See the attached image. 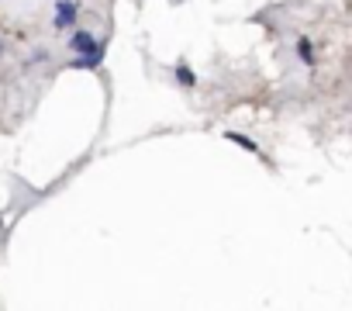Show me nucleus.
Masks as SVG:
<instances>
[{"label": "nucleus", "mask_w": 352, "mask_h": 311, "mask_svg": "<svg viewBox=\"0 0 352 311\" xmlns=\"http://www.w3.org/2000/svg\"><path fill=\"white\" fill-rule=\"evenodd\" d=\"M100 59H104V49L87 52V56H80V59L73 63V69H94V66H100Z\"/></svg>", "instance_id": "3"}, {"label": "nucleus", "mask_w": 352, "mask_h": 311, "mask_svg": "<svg viewBox=\"0 0 352 311\" xmlns=\"http://www.w3.org/2000/svg\"><path fill=\"white\" fill-rule=\"evenodd\" d=\"M73 21H76V8L69 4V0H63L59 11H56V25H59V28H66V25H73Z\"/></svg>", "instance_id": "2"}, {"label": "nucleus", "mask_w": 352, "mask_h": 311, "mask_svg": "<svg viewBox=\"0 0 352 311\" xmlns=\"http://www.w3.org/2000/svg\"><path fill=\"white\" fill-rule=\"evenodd\" d=\"M176 80H180L184 87H194V73L187 66H176Z\"/></svg>", "instance_id": "5"}, {"label": "nucleus", "mask_w": 352, "mask_h": 311, "mask_svg": "<svg viewBox=\"0 0 352 311\" xmlns=\"http://www.w3.org/2000/svg\"><path fill=\"white\" fill-rule=\"evenodd\" d=\"M297 52H300V59H304V63H311V59H314V56H311V42H307V39H300V42H297Z\"/></svg>", "instance_id": "6"}, {"label": "nucleus", "mask_w": 352, "mask_h": 311, "mask_svg": "<svg viewBox=\"0 0 352 311\" xmlns=\"http://www.w3.org/2000/svg\"><path fill=\"white\" fill-rule=\"evenodd\" d=\"M69 45H73V49H76L80 56H87V52H97V49H104V45H97V42H94V35H90V32H76Z\"/></svg>", "instance_id": "1"}, {"label": "nucleus", "mask_w": 352, "mask_h": 311, "mask_svg": "<svg viewBox=\"0 0 352 311\" xmlns=\"http://www.w3.org/2000/svg\"><path fill=\"white\" fill-rule=\"evenodd\" d=\"M228 138H232V142H235V145H242V149H245V152H259V149H256V142H252V138H245V135H239V131H232V135H228Z\"/></svg>", "instance_id": "4"}]
</instances>
